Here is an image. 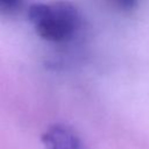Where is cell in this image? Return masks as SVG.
Segmentation results:
<instances>
[{
	"label": "cell",
	"instance_id": "cell-1",
	"mask_svg": "<svg viewBox=\"0 0 149 149\" xmlns=\"http://www.w3.org/2000/svg\"><path fill=\"white\" fill-rule=\"evenodd\" d=\"M28 17L41 38L55 43L70 41L81 26L79 10L65 0L33 3Z\"/></svg>",
	"mask_w": 149,
	"mask_h": 149
},
{
	"label": "cell",
	"instance_id": "cell-2",
	"mask_svg": "<svg viewBox=\"0 0 149 149\" xmlns=\"http://www.w3.org/2000/svg\"><path fill=\"white\" fill-rule=\"evenodd\" d=\"M44 149H87L81 137L70 126L56 123L42 135Z\"/></svg>",
	"mask_w": 149,
	"mask_h": 149
},
{
	"label": "cell",
	"instance_id": "cell-3",
	"mask_svg": "<svg viewBox=\"0 0 149 149\" xmlns=\"http://www.w3.org/2000/svg\"><path fill=\"white\" fill-rule=\"evenodd\" d=\"M23 0H0V14L12 15L22 7Z\"/></svg>",
	"mask_w": 149,
	"mask_h": 149
},
{
	"label": "cell",
	"instance_id": "cell-4",
	"mask_svg": "<svg viewBox=\"0 0 149 149\" xmlns=\"http://www.w3.org/2000/svg\"><path fill=\"white\" fill-rule=\"evenodd\" d=\"M114 6L123 12H132L137 7V0H111Z\"/></svg>",
	"mask_w": 149,
	"mask_h": 149
}]
</instances>
